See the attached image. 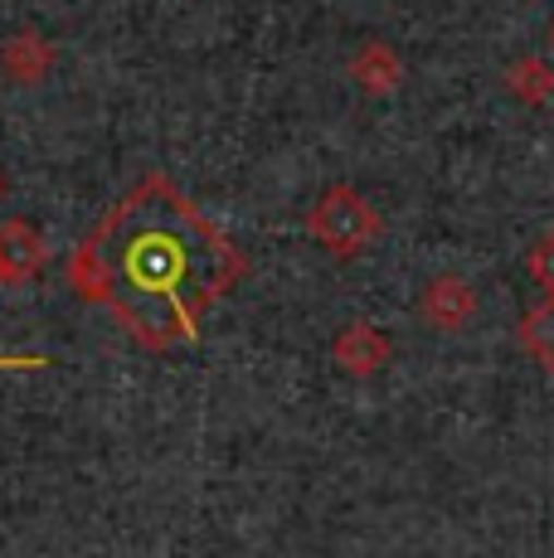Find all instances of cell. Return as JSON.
Returning a JSON list of instances; mask_svg holds the SVG:
<instances>
[{
    "instance_id": "obj_1",
    "label": "cell",
    "mask_w": 554,
    "mask_h": 558,
    "mask_svg": "<svg viewBox=\"0 0 554 558\" xmlns=\"http://www.w3.org/2000/svg\"><path fill=\"white\" fill-rule=\"evenodd\" d=\"M243 248L161 170L136 180L63 263L73 296L112 311L117 326L156 355L195 345L205 316L243 282Z\"/></svg>"
},
{
    "instance_id": "obj_2",
    "label": "cell",
    "mask_w": 554,
    "mask_h": 558,
    "mask_svg": "<svg viewBox=\"0 0 554 558\" xmlns=\"http://www.w3.org/2000/svg\"><path fill=\"white\" fill-rule=\"evenodd\" d=\"M380 229H385V219L356 185H326L306 209V233L332 257H360L380 239Z\"/></svg>"
},
{
    "instance_id": "obj_3",
    "label": "cell",
    "mask_w": 554,
    "mask_h": 558,
    "mask_svg": "<svg viewBox=\"0 0 554 558\" xmlns=\"http://www.w3.org/2000/svg\"><path fill=\"white\" fill-rule=\"evenodd\" d=\"M477 287L467 282L462 272H438L423 282L419 292V316L429 320L433 330H443V336H453V330H467L477 316Z\"/></svg>"
},
{
    "instance_id": "obj_4",
    "label": "cell",
    "mask_w": 554,
    "mask_h": 558,
    "mask_svg": "<svg viewBox=\"0 0 554 558\" xmlns=\"http://www.w3.org/2000/svg\"><path fill=\"white\" fill-rule=\"evenodd\" d=\"M59 63V49L49 35H39L35 25H20L15 35L0 39V73H5L15 88H35V83H45L49 73H55Z\"/></svg>"
},
{
    "instance_id": "obj_5",
    "label": "cell",
    "mask_w": 554,
    "mask_h": 558,
    "mask_svg": "<svg viewBox=\"0 0 554 558\" xmlns=\"http://www.w3.org/2000/svg\"><path fill=\"white\" fill-rule=\"evenodd\" d=\"M332 360L350 379H370V374H380L394 360V345L375 320H346L332 340Z\"/></svg>"
},
{
    "instance_id": "obj_6",
    "label": "cell",
    "mask_w": 554,
    "mask_h": 558,
    "mask_svg": "<svg viewBox=\"0 0 554 558\" xmlns=\"http://www.w3.org/2000/svg\"><path fill=\"white\" fill-rule=\"evenodd\" d=\"M49 263V239L29 219H5L0 223V272L5 282H35Z\"/></svg>"
},
{
    "instance_id": "obj_7",
    "label": "cell",
    "mask_w": 554,
    "mask_h": 558,
    "mask_svg": "<svg viewBox=\"0 0 554 558\" xmlns=\"http://www.w3.org/2000/svg\"><path fill=\"white\" fill-rule=\"evenodd\" d=\"M350 78H356V88H365L370 98H389V93L404 88L409 69H404V59L394 45H385V39H365V45L350 53Z\"/></svg>"
},
{
    "instance_id": "obj_8",
    "label": "cell",
    "mask_w": 554,
    "mask_h": 558,
    "mask_svg": "<svg viewBox=\"0 0 554 558\" xmlns=\"http://www.w3.org/2000/svg\"><path fill=\"white\" fill-rule=\"evenodd\" d=\"M516 340H520V350H526V355L540 364V369L554 374V296L535 302L526 316H520Z\"/></svg>"
},
{
    "instance_id": "obj_9",
    "label": "cell",
    "mask_w": 554,
    "mask_h": 558,
    "mask_svg": "<svg viewBox=\"0 0 554 558\" xmlns=\"http://www.w3.org/2000/svg\"><path fill=\"white\" fill-rule=\"evenodd\" d=\"M506 88L526 107H545L554 98V69L545 59H535V53H526V59L506 63Z\"/></svg>"
},
{
    "instance_id": "obj_10",
    "label": "cell",
    "mask_w": 554,
    "mask_h": 558,
    "mask_svg": "<svg viewBox=\"0 0 554 558\" xmlns=\"http://www.w3.org/2000/svg\"><path fill=\"white\" fill-rule=\"evenodd\" d=\"M526 267H530V277L545 287V296H554V229H545L535 243H530Z\"/></svg>"
},
{
    "instance_id": "obj_11",
    "label": "cell",
    "mask_w": 554,
    "mask_h": 558,
    "mask_svg": "<svg viewBox=\"0 0 554 558\" xmlns=\"http://www.w3.org/2000/svg\"><path fill=\"white\" fill-rule=\"evenodd\" d=\"M0 199H5V175H0Z\"/></svg>"
},
{
    "instance_id": "obj_12",
    "label": "cell",
    "mask_w": 554,
    "mask_h": 558,
    "mask_svg": "<svg viewBox=\"0 0 554 558\" xmlns=\"http://www.w3.org/2000/svg\"><path fill=\"white\" fill-rule=\"evenodd\" d=\"M0 287H5V272H0Z\"/></svg>"
},
{
    "instance_id": "obj_13",
    "label": "cell",
    "mask_w": 554,
    "mask_h": 558,
    "mask_svg": "<svg viewBox=\"0 0 554 558\" xmlns=\"http://www.w3.org/2000/svg\"><path fill=\"white\" fill-rule=\"evenodd\" d=\"M550 45H554V29H550Z\"/></svg>"
}]
</instances>
